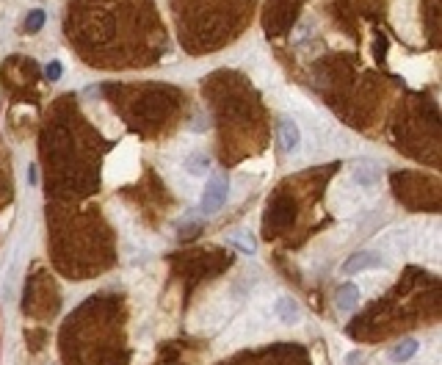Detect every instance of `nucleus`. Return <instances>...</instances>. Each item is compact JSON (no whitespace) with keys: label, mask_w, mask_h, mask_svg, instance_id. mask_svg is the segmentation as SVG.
Instances as JSON below:
<instances>
[{"label":"nucleus","mask_w":442,"mask_h":365,"mask_svg":"<svg viewBox=\"0 0 442 365\" xmlns=\"http://www.w3.org/2000/svg\"><path fill=\"white\" fill-rule=\"evenodd\" d=\"M0 105H3V100H0Z\"/></svg>","instance_id":"nucleus-14"},{"label":"nucleus","mask_w":442,"mask_h":365,"mask_svg":"<svg viewBox=\"0 0 442 365\" xmlns=\"http://www.w3.org/2000/svg\"><path fill=\"white\" fill-rule=\"evenodd\" d=\"M227 199H230V177L221 175V172H213L210 180L205 183V191H202V199H199L202 216L218 213L221 207L227 205Z\"/></svg>","instance_id":"nucleus-1"},{"label":"nucleus","mask_w":442,"mask_h":365,"mask_svg":"<svg viewBox=\"0 0 442 365\" xmlns=\"http://www.w3.org/2000/svg\"><path fill=\"white\" fill-rule=\"evenodd\" d=\"M183 169L191 175V177H205L210 172V158L205 153H188L183 158Z\"/></svg>","instance_id":"nucleus-7"},{"label":"nucleus","mask_w":442,"mask_h":365,"mask_svg":"<svg viewBox=\"0 0 442 365\" xmlns=\"http://www.w3.org/2000/svg\"><path fill=\"white\" fill-rule=\"evenodd\" d=\"M276 138H279L282 153H296V150H299V141H302V130H299L296 119L282 116V119L276 122Z\"/></svg>","instance_id":"nucleus-3"},{"label":"nucleus","mask_w":442,"mask_h":365,"mask_svg":"<svg viewBox=\"0 0 442 365\" xmlns=\"http://www.w3.org/2000/svg\"><path fill=\"white\" fill-rule=\"evenodd\" d=\"M359 357H362V351H351V354H348V362H346V365H359Z\"/></svg>","instance_id":"nucleus-13"},{"label":"nucleus","mask_w":442,"mask_h":365,"mask_svg":"<svg viewBox=\"0 0 442 365\" xmlns=\"http://www.w3.org/2000/svg\"><path fill=\"white\" fill-rule=\"evenodd\" d=\"M382 266V257L376 252H354L346 263H343V274H359V271H367V268H376Z\"/></svg>","instance_id":"nucleus-5"},{"label":"nucleus","mask_w":442,"mask_h":365,"mask_svg":"<svg viewBox=\"0 0 442 365\" xmlns=\"http://www.w3.org/2000/svg\"><path fill=\"white\" fill-rule=\"evenodd\" d=\"M274 313H276V318H279L282 324H287V327H293V324L302 321V305L293 299V297H279L276 305H274Z\"/></svg>","instance_id":"nucleus-4"},{"label":"nucleus","mask_w":442,"mask_h":365,"mask_svg":"<svg viewBox=\"0 0 442 365\" xmlns=\"http://www.w3.org/2000/svg\"><path fill=\"white\" fill-rule=\"evenodd\" d=\"M61 69H64L61 61H50V64L44 66V78H47V81H58V78H61Z\"/></svg>","instance_id":"nucleus-11"},{"label":"nucleus","mask_w":442,"mask_h":365,"mask_svg":"<svg viewBox=\"0 0 442 365\" xmlns=\"http://www.w3.org/2000/svg\"><path fill=\"white\" fill-rule=\"evenodd\" d=\"M36 183H39V180H36V166L31 164V166H28V186H36Z\"/></svg>","instance_id":"nucleus-12"},{"label":"nucleus","mask_w":442,"mask_h":365,"mask_svg":"<svg viewBox=\"0 0 442 365\" xmlns=\"http://www.w3.org/2000/svg\"><path fill=\"white\" fill-rule=\"evenodd\" d=\"M348 172H351V180H354L356 186H362V188L379 186V180H382V175H385L382 164H376L374 158H354V161L348 164Z\"/></svg>","instance_id":"nucleus-2"},{"label":"nucleus","mask_w":442,"mask_h":365,"mask_svg":"<svg viewBox=\"0 0 442 365\" xmlns=\"http://www.w3.org/2000/svg\"><path fill=\"white\" fill-rule=\"evenodd\" d=\"M44 20H47L44 9H34V12H28V17H25V31H28V34H36V31H42Z\"/></svg>","instance_id":"nucleus-9"},{"label":"nucleus","mask_w":442,"mask_h":365,"mask_svg":"<svg viewBox=\"0 0 442 365\" xmlns=\"http://www.w3.org/2000/svg\"><path fill=\"white\" fill-rule=\"evenodd\" d=\"M230 244H233L235 249L246 252V255H255V238H252V233H238L235 238H230Z\"/></svg>","instance_id":"nucleus-10"},{"label":"nucleus","mask_w":442,"mask_h":365,"mask_svg":"<svg viewBox=\"0 0 442 365\" xmlns=\"http://www.w3.org/2000/svg\"><path fill=\"white\" fill-rule=\"evenodd\" d=\"M417 349H420V343L415 340V338H406V340H401V343H395L393 349H390V362H395V365H401V362H409L415 354H417Z\"/></svg>","instance_id":"nucleus-8"},{"label":"nucleus","mask_w":442,"mask_h":365,"mask_svg":"<svg viewBox=\"0 0 442 365\" xmlns=\"http://www.w3.org/2000/svg\"><path fill=\"white\" fill-rule=\"evenodd\" d=\"M335 302L340 310H354L356 302H359V285L356 282H346L337 288V294H335Z\"/></svg>","instance_id":"nucleus-6"}]
</instances>
